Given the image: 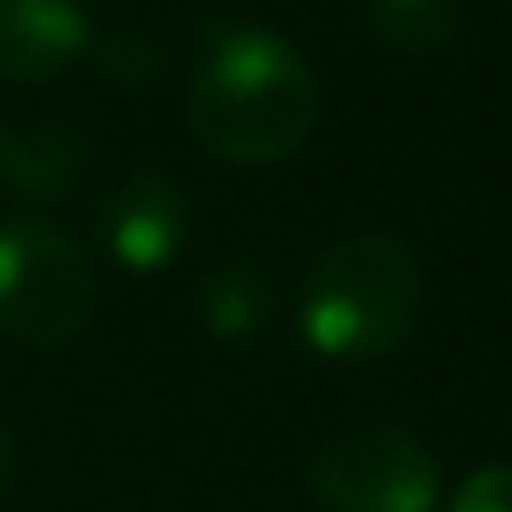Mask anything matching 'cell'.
<instances>
[{
  "label": "cell",
  "mask_w": 512,
  "mask_h": 512,
  "mask_svg": "<svg viewBox=\"0 0 512 512\" xmlns=\"http://www.w3.org/2000/svg\"><path fill=\"white\" fill-rule=\"evenodd\" d=\"M320 83L292 39L259 23L215 28L188 78V133L232 166H276L309 144Z\"/></svg>",
  "instance_id": "cell-1"
},
{
  "label": "cell",
  "mask_w": 512,
  "mask_h": 512,
  "mask_svg": "<svg viewBox=\"0 0 512 512\" xmlns=\"http://www.w3.org/2000/svg\"><path fill=\"white\" fill-rule=\"evenodd\" d=\"M424 276L408 243L397 237H342L314 259L309 281L298 298V325L303 342L325 358H386L408 342L413 320H419Z\"/></svg>",
  "instance_id": "cell-2"
},
{
  "label": "cell",
  "mask_w": 512,
  "mask_h": 512,
  "mask_svg": "<svg viewBox=\"0 0 512 512\" xmlns=\"http://www.w3.org/2000/svg\"><path fill=\"white\" fill-rule=\"evenodd\" d=\"M100 237L116 265L166 270L188 243V199L166 171H133L100 210Z\"/></svg>",
  "instance_id": "cell-5"
},
{
  "label": "cell",
  "mask_w": 512,
  "mask_h": 512,
  "mask_svg": "<svg viewBox=\"0 0 512 512\" xmlns=\"http://www.w3.org/2000/svg\"><path fill=\"white\" fill-rule=\"evenodd\" d=\"M94 309V265L61 226L34 215L0 226V331L28 347H67L89 331Z\"/></svg>",
  "instance_id": "cell-3"
},
{
  "label": "cell",
  "mask_w": 512,
  "mask_h": 512,
  "mask_svg": "<svg viewBox=\"0 0 512 512\" xmlns=\"http://www.w3.org/2000/svg\"><path fill=\"white\" fill-rule=\"evenodd\" d=\"M100 67L122 83H160L166 72V45L149 34H116L111 45L100 50Z\"/></svg>",
  "instance_id": "cell-10"
},
{
  "label": "cell",
  "mask_w": 512,
  "mask_h": 512,
  "mask_svg": "<svg viewBox=\"0 0 512 512\" xmlns=\"http://www.w3.org/2000/svg\"><path fill=\"white\" fill-rule=\"evenodd\" d=\"M17 479V446H12V435H6V424H0V490Z\"/></svg>",
  "instance_id": "cell-12"
},
{
  "label": "cell",
  "mask_w": 512,
  "mask_h": 512,
  "mask_svg": "<svg viewBox=\"0 0 512 512\" xmlns=\"http://www.w3.org/2000/svg\"><path fill=\"white\" fill-rule=\"evenodd\" d=\"M199 314L221 342H248L270 320V281L254 265H221L204 281Z\"/></svg>",
  "instance_id": "cell-9"
},
{
  "label": "cell",
  "mask_w": 512,
  "mask_h": 512,
  "mask_svg": "<svg viewBox=\"0 0 512 512\" xmlns=\"http://www.w3.org/2000/svg\"><path fill=\"white\" fill-rule=\"evenodd\" d=\"M452 512H512V463H485L457 485Z\"/></svg>",
  "instance_id": "cell-11"
},
{
  "label": "cell",
  "mask_w": 512,
  "mask_h": 512,
  "mask_svg": "<svg viewBox=\"0 0 512 512\" xmlns=\"http://www.w3.org/2000/svg\"><path fill=\"white\" fill-rule=\"evenodd\" d=\"M309 490L325 512H435L441 468L397 424H347L314 446Z\"/></svg>",
  "instance_id": "cell-4"
},
{
  "label": "cell",
  "mask_w": 512,
  "mask_h": 512,
  "mask_svg": "<svg viewBox=\"0 0 512 512\" xmlns=\"http://www.w3.org/2000/svg\"><path fill=\"white\" fill-rule=\"evenodd\" d=\"M89 50L83 0H0V78L50 83Z\"/></svg>",
  "instance_id": "cell-6"
},
{
  "label": "cell",
  "mask_w": 512,
  "mask_h": 512,
  "mask_svg": "<svg viewBox=\"0 0 512 512\" xmlns=\"http://www.w3.org/2000/svg\"><path fill=\"white\" fill-rule=\"evenodd\" d=\"M83 160H89V144H83L78 127H45V133H23V138L0 127V182L23 188L28 199L72 193Z\"/></svg>",
  "instance_id": "cell-7"
},
{
  "label": "cell",
  "mask_w": 512,
  "mask_h": 512,
  "mask_svg": "<svg viewBox=\"0 0 512 512\" xmlns=\"http://www.w3.org/2000/svg\"><path fill=\"white\" fill-rule=\"evenodd\" d=\"M369 34L402 56H435L457 39L463 0H364Z\"/></svg>",
  "instance_id": "cell-8"
}]
</instances>
